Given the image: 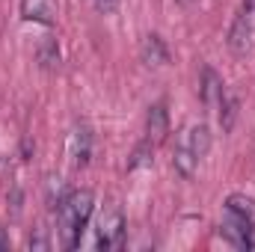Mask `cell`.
Returning <instances> with one entry per match:
<instances>
[{"label": "cell", "instance_id": "6da1fadb", "mask_svg": "<svg viewBox=\"0 0 255 252\" xmlns=\"http://www.w3.org/2000/svg\"><path fill=\"white\" fill-rule=\"evenodd\" d=\"M92 208H95V196L89 190H74L63 199V205L57 208V217H60V232H63V244L68 250H74L83 238V229L92 217Z\"/></svg>", "mask_w": 255, "mask_h": 252}, {"label": "cell", "instance_id": "52a82bcc", "mask_svg": "<svg viewBox=\"0 0 255 252\" xmlns=\"http://www.w3.org/2000/svg\"><path fill=\"white\" fill-rule=\"evenodd\" d=\"M253 45H255V30L238 15L235 24H232V30H229V48H232V54L244 57V54L253 51Z\"/></svg>", "mask_w": 255, "mask_h": 252}, {"label": "cell", "instance_id": "5b68a950", "mask_svg": "<svg viewBox=\"0 0 255 252\" xmlns=\"http://www.w3.org/2000/svg\"><path fill=\"white\" fill-rule=\"evenodd\" d=\"M223 95H226V86H223L220 74L205 65L202 68V80H199V98H202V104L205 107H217L223 101Z\"/></svg>", "mask_w": 255, "mask_h": 252}, {"label": "cell", "instance_id": "e0dca14e", "mask_svg": "<svg viewBox=\"0 0 255 252\" xmlns=\"http://www.w3.org/2000/svg\"><path fill=\"white\" fill-rule=\"evenodd\" d=\"M95 3V9L101 12V15H110V12H116V6H119V0H92Z\"/></svg>", "mask_w": 255, "mask_h": 252}, {"label": "cell", "instance_id": "2e32d148", "mask_svg": "<svg viewBox=\"0 0 255 252\" xmlns=\"http://www.w3.org/2000/svg\"><path fill=\"white\" fill-rule=\"evenodd\" d=\"M241 18L255 30V0H244V9H241Z\"/></svg>", "mask_w": 255, "mask_h": 252}, {"label": "cell", "instance_id": "277c9868", "mask_svg": "<svg viewBox=\"0 0 255 252\" xmlns=\"http://www.w3.org/2000/svg\"><path fill=\"white\" fill-rule=\"evenodd\" d=\"M68 157L74 169H83L92 157V130L86 125H77L68 133Z\"/></svg>", "mask_w": 255, "mask_h": 252}, {"label": "cell", "instance_id": "4fadbf2b", "mask_svg": "<svg viewBox=\"0 0 255 252\" xmlns=\"http://www.w3.org/2000/svg\"><path fill=\"white\" fill-rule=\"evenodd\" d=\"M226 214H235V217H247V220H255V205L247 199V196H229L226 199Z\"/></svg>", "mask_w": 255, "mask_h": 252}, {"label": "cell", "instance_id": "5bb4252c", "mask_svg": "<svg viewBox=\"0 0 255 252\" xmlns=\"http://www.w3.org/2000/svg\"><path fill=\"white\" fill-rule=\"evenodd\" d=\"M151 154H154V142L145 136V142H139V145L133 148V157L128 160V169H139V166L151 163Z\"/></svg>", "mask_w": 255, "mask_h": 252}, {"label": "cell", "instance_id": "9a60e30c", "mask_svg": "<svg viewBox=\"0 0 255 252\" xmlns=\"http://www.w3.org/2000/svg\"><path fill=\"white\" fill-rule=\"evenodd\" d=\"M39 63H42V68H54V65H60V48H57L54 39H45V42L39 45Z\"/></svg>", "mask_w": 255, "mask_h": 252}, {"label": "cell", "instance_id": "7c38bea8", "mask_svg": "<svg viewBox=\"0 0 255 252\" xmlns=\"http://www.w3.org/2000/svg\"><path fill=\"white\" fill-rule=\"evenodd\" d=\"M217 110H220V125H223V130L229 133V130L235 127V119H238V98L226 92L223 101L217 104Z\"/></svg>", "mask_w": 255, "mask_h": 252}, {"label": "cell", "instance_id": "9c48e42d", "mask_svg": "<svg viewBox=\"0 0 255 252\" xmlns=\"http://www.w3.org/2000/svg\"><path fill=\"white\" fill-rule=\"evenodd\" d=\"M172 166H175V172H178L181 178H193V175H196L199 157L193 154V148L184 139H178V145H175V151H172Z\"/></svg>", "mask_w": 255, "mask_h": 252}, {"label": "cell", "instance_id": "8992f818", "mask_svg": "<svg viewBox=\"0 0 255 252\" xmlns=\"http://www.w3.org/2000/svg\"><path fill=\"white\" fill-rule=\"evenodd\" d=\"M145 133H148V139H151L154 145L163 142V136L169 133V113H166V104H163V101H157V104L148 107V116H145Z\"/></svg>", "mask_w": 255, "mask_h": 252}, {"label": "cell", "instance_id": "3957f363", "mask_svg": "<svg viewBox=\"0 0 255 252\" xmlns=\"http://www.w3.org/2000/svg\"><path fill=\"white\" fill-rule=\"evenodd\" d=\"M253 223L255 220H247V217H235V214H226L223 223H220V235L235 244L238 250H253L255 247V238H253Z\"/></svg>", "mask_w": 255, "mask_h": 252}, {"label": "cell", "instance_id": "7a4b0ae2", "mask_svg": "<svg viewBox=\"0 0 255 252\" xmlns=\"http://www.w3.org/2000/svg\"><path fill=\"white\" fill-rule=\"evenodd\" d=\"M122 238H125V217H122V211L116 205H110L98 217V238H95V244H98V250H116L122 244Z\"/></svg>", "mask_w": 255, "mask_h": 252}, {"label": "cell", "instance_id": "30bf717a", "mask_svg": "<svg viewBox=\"0 0 255 252\" xmlns=\"http://www.w3.org/2000/svg\"><path fill=\"white\" fill-rule=\"evenodd\" d=\"M181 139L187 142L193 148V154L202 160L205 154H208V148H211V127L205 125V122H199V125H193V127H187L184 133H181Z\"/></svg>", "mask_w": 255, "mask_h": 252}, {"label": "cell", "instance_id": "ac0fdd59", "mask_svg": "<svg viewBox=\"0 0 255 252\" xmlns=\"http://www.w3.org/2000/svg\"><path fill=\"white\" fill-rule=\"evenodd\" d=\"M3 247H6V241H3V229H0V250H3Z\"/></svg>", "mask_w": 255, "mask_h": 252}, {"label": "cell", "instance_id": "ba28073f", "mask_svg": "<svg viewBox=\"0 0 255 252\" xmlns=\"http://www.w3.org/2000/svg\"><path fill=\"white\" fill-rule=\"evenodd\" d=\"M21 12L27 21H39V24L51 27L54 15H57V3L54 0H21Z\"/></svg>", "mask_w": 255, "mask_h": 252}, {"label": "cell", "instance_id": "8fae6325", "mask_svg": "<svg viewBox=\"0 0 255 252\" xmlns=\"http://www.w3.org/2000/svg\"><path fill=\"white\" fill-rule=\"evenodd\" d=\"M142 60L148 65L169 63V51H166V45H163L160 36H148V39H145V45H142Z\"/></svg>", "mask_w": 255, "mask_h": 252}]
</instances>
